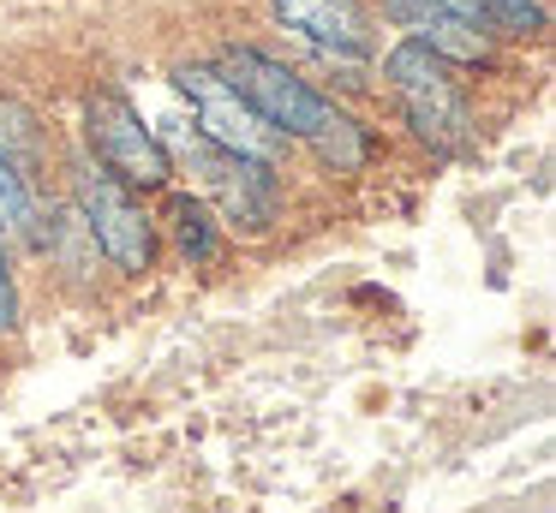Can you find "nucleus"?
<instances>
[{"mask_svg": "<svg viewBox=\"0 0 556 513\" xmlns=\"http://www.w3.org/2000/svg\"><path fill=\"white\" fill-rule=\"evenodd\" d=\"M73 197H78V215H85L78 227H85L90 245H97L114 269L144 274L150 262H156V227H150L144 203L132 197V185H121L109 167L85 162L73 174Z\"/></svg>", "mask_w": 556, "mask_h": 513, "instance_id": "nucleus-2", "label": "nucleus"}, {"mask_svg": "<svg viewBox=\"0 0 556 513\" xmlns=\"http://www.w3.org/2000/svg\"><path fill=\"white\" fill-rule=\"evenodd\" d=\"M383 12L401 24V30H413V42H425L431 54L443 60H460V66H472V60H491V18H484L479 0H383Z\"/></svg>", "mask_w": 556, "mask_h": 513, "instance_id": "nucleus-7", "label": "nucleus"}, {"mask_svg": "<svg viewBox=\"0 0 556 513\" xmlns=\"http://www.w3.org/2000/svg\"><path fill=\"white\" fill-rule=\"evenodd\" d=\"M180 155H186V167H192L198 185L216 197L222 221H228L233 233H269V221H276V209H281L276 167L222 150V143H210L204 131H192V138L180 143Z\"/></svg>", "mask_w": 556, "mask_h": 513, "instance_id": "nucleus-3", "label": "nucleus"}, {"mask_svg": "<svg viewBox=\"0 0 556 513\" xmlns=\"http://www.w3.org/2000/svg\"><path fill=\"white\" fill-rule=\"evenodd\" d=\"M18 329V286H13V269H7V251H0V334Z\"/></svg>", "mask_w": 556, "mask_h": 513, "instance_id": "nucleus-14", "label": "nucleus"}, {"mask_svg": "<svg viewBox=\"0 0 556 513\" xmlns=\"http://www.w3.org/2000/svg\"><path fill=\"white\" fill-rule=\"evenodd\" d=\"M305 143H317V155H324L329 167H336V174H353V167L365 162V131L353 126L348 114H341V107H329L324 119H317V131Z\"/></svg>", "mask_w": 556, "mask_h": 513, "instance_id": "nucleus-11", "label": "nucleus"}, {"mask_svg": "<svg viewBox=\"0 0 556 513\" xmlns=\"http://www.w3.org/2000/svg\"><path fill=\"white\" fill-rule=\"evenodd\" d=\"M479 7H484V18H491V30H508V36L544 30V7H539V0H479Z\"/></svg>", "mask_w": 556, "mask_h": 513, "instance_id": "nucleus-13", "label": "nucleus"}, {"mask_svg": "<svg viewBox=\"0 0 556 513\" xmlns=\"http://www.w3.org/2000/svg\"><path fill=\"white\" fill-rule=\"evenodd\" d=\"M0 162H13L25 179L42 167V131L30 119V107L18 102H0Z\"/></svg>", "mask_w": 556, "mask_h": 513, "instance_id": "nucleus-10", "label": "nucleus"}, {"mask_svg": "<svg viewBox=\"0 0 556 513\" xmlns=\"http://www.w3.org/2000/svg\"><path fill=\"white\" fill-rule=\"evenodd\" d=\"M42 215H37V197H30V179L18 174L13 162H0V245H13V239H25V245H42Z\"/></svg>", "mask_w": 556, "mask_h": 513, "instance_id": "nucleus-9", "label": "nucleus"}, {"mask_svg": "<svg viewBox=\"0 0 556 513\" xmlns=\"http://www.w3.org/2000/svg\"><path fill=\"white\" fill-rule=\"evenodd\" d=\"M383 78H389V90H395L407 126L419 131L431 150L472 155V107H467V95H460V84L448 78L443 54H431L425 42L407 36V42L383 60Z\"/></svg>", "mask_w": 556, "mask_h": 513, "instance_id": "nucleus-1", "label": "nucleus"}, {"mask_svg": "<svg viewBox=\"0 0 556 513\" xmlns=\"http://www.w3.org/2000/svg\"><path fill=\"white\" fill-rule=\"evenodd\" d=\"M168 227H174V245H180V257L192 262H210L216 257V221H210V209L198 197H174L168 203Z\"/></svg>", "mask_w": 556, "mask_h": 513, "instance_id": "nucleus-12", "label": "nucleus"}, {"mask_svg": "<svg viewBox=\"0 0 556 513\" xmlns=\"http://www.w3.org/2000/svg\"><path fill=\"white\" fill-rule=\"evenodd\" d=\"M85 138H90L97 167H109L121 185H132V191L168 185V174H174L168 150H162V138L132 114V102H126L121 90H90V102H85Z\"/></svg>", "mask_w": 556, "mask_h": 513, "instance_id": "nucleus-4", "label": "nucleus"}, {"mask_svg": "<svg viewBox=\"0 0 556 513\" xmlns=\"http://www.w3.org/2000/svg\"><path fill=\"white\" fill-rule=\"evenodd\" d=\"M174 84H180V95L192 102V119H198V131H204L210 143H222V150H233V155H252V162H269V167L281 162L288 138H281V131L269 126L216 66H180Z\"/></svg>", "mask_w": 556, "mask_h": 513, "instance_id": "nucleus-5", "label": "nucleus"}, {"mask_svg": "<svg viewBox=\"0 0 556 513\" xmlns=\"http://www.w3.org/2000/svg\"><path fill=\"white\" fill-rule=\"evenodd\" d=\"M276 18L324 48H341V54L371 48V18H365L359 0H276Z\"/></svg>", "mask_w": 556, "mask_h": 513, "instance_id": "nucleus-8", "label": "nucleus"}, {"mask_svg": "<svg viewBox=\"0 0 556 513\" xmlns=\"http://www.w3.org/2000/svg\"><path fill=\"white\" fill-rule=\"evenodd\" d=\"M222 78L233 84V90L245 95V102L257 107V114L269 119V126L281 131V138H312L317 119L329 114V102L312 90V84L300 78V72H288L281 60L257 54V48H228L222 54Z\"/></svg>", "mask_w": 556, "mask_h": 513, "instance_id": "nucleus-6", "label": "nucleus"}]
</instances>
